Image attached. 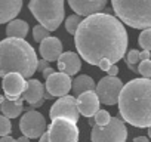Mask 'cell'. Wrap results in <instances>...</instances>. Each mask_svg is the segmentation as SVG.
<instances>
[{
	"label": "cell",
	"instance_id": "cell-1",
	"mask_svg": "<svg viewBox=\"0 0 151 142\" xmlns=\"http://www.w3.org/2000/svg\"><path fill=\"white\" fill-rule=\"evenodd\" d=\"M127 42L123 22L117 16L104 12L85 18L74 36L79 55L91 65H99L104 59L117 65L127 50Z\"/></svg>",
	"mask_w": 151,
	"mask_h": 142
},
{
	"label": "cell",
	"instance_id": "cell-2",
	"mask_svg": "<svg viewBox=\"0 0 151 142\" xmlns=\"http://www.w3.org/2000/svg\"><path fill=\"white\" fill-rule=\"evenodd\" d=\"M119 113L123 121L135 127H151V80L133 79L126 83L119 98Z\"/></svg>",
	"mask_w": 151,
	"mask_h": 142
},
{
	"label": "cell",
	"instance_id": "cell-3",
	"mask_svg": "<svg viewBox=\"0 0 151 142\" xmlns=\"http://www.w3.org/2000/svg\"><path fill=\"white\" fill-rule=\"evenodd\" d=\"M39 59L34 47L22 39H3L0 42V77L18 73L25 80L37 71Z\"/></svg>",
	"mask_w": 151,
	"mask_h": 142
},
{
	"label": "cell",
	"instance_id": "cell-4",
	"mask_svg": "<svg viewBox=\"0 0 151 142\" xmlns=\"http://www.w3.org/2000/svg\"><path fill=\"white\" fill-rule=\"evenodd\" d=\"M113 11L117 18L132 28L151 30V2L113 0Z\"/></svg>",
	"mask_w": 151,
	"mask_h": 142
},
{
	"label": "cell",
	"instance_id": "cell-5",
	"mask_svg": "<svg viewBox=\"0 0 151 142\" xmlns=\"http://www.w3.org/2000/svg\"><path fill=\"white\" fill-rule=\"evenodd\" d=\"M28 9L47 31H55L64 21L65 6L62 0H31Z\"/></svg>",
	"mask_w": 151,
	"mask_h": 142
},
{
	"label": "cell",
	"instance_id": "cell-6",
	"mask_svg": "<svg viewBox=\"0 0 151 142\" xmlns=\"http://www.w3.org/2000/svg\"><path fill=\"white\" fill-rule=\"evenodd\" d=\"M127 129L120 117H113L107 126H93L91 132L92 142H126Z\"/></svg>",
	"mask_w": 151,
	"mask_h": 142
},
{
	"label": "cell",
	"instance_id": "cell-7",
	"mask_svg": "<svg viewBox=\"0 0 151 142\" xmlns=\"http://www.w3.org/2000/svg\"><path fill=\"white\" fill-rule=\"evenodd\" d=\"M46 133L49 142H79L80 130L77 127V123L65 118H58L47 126Z\"/></svg>",
	"mask_w": 151,
	"mask_h": 142
},
{
	"label": "cell",
	"instance_id": "cell-8",
	"mask_svg": "<svg viewBox=\"0 0 151 142\" xmlns=\"http://www.w3.org/2000/svg\"><path fill=\"white\" fill-rule=\"evenodd\" d=\"M19 130L22 132V136L28 139H40L47 132L43 114L36 110H28L19 120Z\"/></svg>",
	"mask_w": 151,
	"mask_h": 142
},
{
	"label": "cell",
	"instance_id": "cell-9",
	"mask_svg": "<svg viewBox=\"0 0 151 142\" xmlns=\"http://www.w3.org/2000/svg\"><path fill=\"white\" fill-rule=\"evenodd\" d=\"M123 82L119 77H102L96 85V95L104 105H116L119 104L120 93L123 90Z\"/></svg>",
	"mask_w": 151,
	"mask_h": 142
},
{
	"label": "cell",
	"instance_id": "cell-10",
	"mask_svg": "<svg viewBox=\"0 0 151 142\" xmlns=\"http://www.w3.org/2000/svg\"><path fill=\"white\" fill-rule=\"evenodd\" d=\"M79 115H80V113H79V108H77V98L70 96V95L59 98L50 107V111H49V117H50L52 121L58 120V118H65V120L77 123Z\"/></svg>",
	"mask_w": 151,
	"mask_h": 142
},
{
	"label": "cell",
	"instance_id": "cell-11",
	"mask_svg": "<svg viewBox=\"0 0 151 142\" xmlns=\"http://www.w3.org/2000/svg\"><path fill=\"white\" fill-rule=\"evenodd\" d=\"M25 87L27 80L18 73L8 74L2 82V89L5 90V98L8 101H18L24 95Z\"/></svg>",
	"mask_w": 151,
	"mask_h": 142
},
{
	"label": "cell",
	"instance_id": "cell-12",
	"mask_svg": "<svg viewBox=\"0 0 151 142\" xmlns=\"http://www.w3.org/2000/svg\"><path fill=\"white\" fill-rule=\"evenodd\" d=\"M45 87H46L47 93H50L52 96L59 99V98L67 96L70 89H73V80L70 76H67L64 73H55L49 79H46Z\"/></svg>",
	"mask_w": 151,
	"mask_h": 142
},
{
	"label": "cell",
	"instance_id": "cell-13",
	"mask_svg": "<svg viewBox=\"0 0 151 142\" xmlns=\"http://www.w3.org/2000/svg\"><path fill=\"white\" fill-rule=\"evenodd\" d=\"M70 8L79 16H92L96 14H101L102 9H105L107 2L105 0H70Z\"/></svg>",
	"mask_w": 151,
	"mask_h": 142
},
{
	"label": "cell",
	"instance_id": "cell-14",
	"mask_svg": "<svg viewBox=\"0 0 151 142\" xmlns=\"http://www.w3.org/2000/svg\"><path fill=\"white\" fill-rule=\"evenodd\" d=\"M99 105H101V101L96 92H86L77 98V108L83 117L93 118L96 113L99 111Z\"/></svg>",
	"mask_w": 151,
	"mask_h": 142
},
{
	"label": "cell",
	"instance_id": "cell-15",
	"mask_svg": "<svg viewBox=\"0 0 151 142\" xmlns=\"http://www.w3.org/2000/svg\"><path fill=\"white\" fill-rule=\"evenodd\" d=\"M56 64L59 73H64L70 77L77 74L82 68V59L76 52H64Z\"/></svg>",
	"mask_w": 151,
	"mask_h": 142
},
{
	"label": "cell",
	"instance_id": "cell-16",
	"mask_svg": "<svg viewBox=\"0 0 151 142\" xmlns=\"http://www.w3.org/2000/svg\"><path fill=\"white\" fill-rule=\"evenodd\" d=\"M40 55L45 61L52 62V61H58L61 58V55L64 53L62 50V43L58 37H47L46 40H43L40 43Z\"/></svg>",
	"mask_w": 151,
	"mask_h": 142
},
{
	"label": "cell",
	"instance_id": "cell-17",
	"mask_svg": "<svg viewBox=\"0 0 151 142\" xmlns=\"http://www.w3.org/2000/svg\"><path fill=\"white\" fill-rule=\"evenodd\" d=\"M45 93H46L45 85H42V82L37 79H30V80H27V87H25L22 98L33 107V105L45 101Z\"/></svg>",
	"mask_w": 151,
	"mask_h": 142
},
{
	"label": "cell",
	"instance_id": "cell-18",
	"mask_svg": "<svg viewBox=\"0 0 151 142\" xmlns=\"http://www.w3.org/2000/svg\"><path fill=\"white\" fill-rule=\"evenodd\" d=\"M22 9L21 0H0V24L12 22Z\"/></svg>",
	"mask_w": 151,
	"mask_h": 142
},
{
	"label": "cell",
	"instance_id": "cell-19",
	"mask_svg": "<svg viewBox=\"0 0 151 142\" xmlns=\"http://www.w3.org/2000/svg\"><path fill=\"white\" fill-rule=\"evenodd\" d=\"M96 90V85L93 82V79L91 76H77L74 80H73V93L74 96H80L86 92H95Z\"/></svg>",
	"mask_w": 151,
	"mask_h": 142
},
{
	"label": "cell",
	"instance_id": "cell-20",
	"mask_svg": "<svg viewBox=\"0 0 151 142\" xmlns=\"http://www.w3.org/2000/svg\"><path fill=\"white\" fill-rule=\"evenodd\" d=\"M0 110H2V115L11 118H17L22 114L24 111V98L21 96L18 101H8L5 99V102L0 105Z\"/></svg>",
	"mask_w": 151,
	"mask_h": 142
},
{
	"label": "cell",
	"instance_id": "cell-21",
	"mask_svg": "<svg viewBox=\"0 0 151 142\" xmlns=\"http://www.w3.org/2000/svg\"><path fill=\"white\" fill-rule=\"evenodd\" d=\"M28 34V22L22 19H14L6 27V36L9 39H25Z\"/></svg>",
	"mask_w": 151,
	"mask_h": 142
},
{
	"label": "cell",
	"instance_id": "cell-22",
	"mask_svg": "<svg viewBox=\"0 0 151 142\" xmlns=\"http://www.w3.org/2000/svg\"><path fill=\"white\" fill-rule=\"evenodd\" d=\"M82 22H83L82 16H79V15H70L65 19V30H67V33L76 36V33H77V30H79Z\"/></svg>",
	"mask_w": 151,
	"mask_h": 142
},
{
	"label": "cell",
	"instance_id": "cell-23",
	"mask_svg": "<svg viewBox=\"0 0 151 142\" xmlns=\"http://www.w3.org/2000/svg\"><path fill=\"white\" fill-rule=\"evenodd\" d=\"M139 53H141L139 50H136V49H130L129 53H127V56H126V65H127V68H129L130 71H133V73H136V74H139L138 67H136V64L141 62V59H139Z\"/></svg>",
	"mask_w": 151,
	"mask_h": 142
},
{
	"label": "cell",
	"instance_id": "cell-24",
	"mask_svg": "<svg viewBox=\"0 0 151 142\" xmlns=\"http://www.w3.org/2000/svg\"><path fill=\"white\" fill-rule=\"evenodd\" d=\"M138 43L139 46L147 50V52H151V30H144L141 31L139 37H138Z\"/></svg>",
	"mask_w": 151,
	"mask_h": 142
},
{
	"label": "cell",
	"instance_id": "cell-25",
	"mask_svg": "<svg viewBox=\"0 0 151 142\" xmlns=\"http://www.w3.org/2000/svg\"><path fill=\"white\" fill-rule=\"evenodd\" d=\"M49 33H50V31H47L45 27H42V25H36V27L33 28V39H34V42L42 43L43 40H46L47 37H50Z\"/></svg>",
	"mask_w": 151,
	"mask_h": 142
},
{
	"label": "cell",
	"instance_id": "cell-26",
	"mask_svg": "<svg viewBox=\"0 0 151 142\" xmlns=\"http://www.w3.org/2000/svg\"><path fill=\"white\" fill-rule=\"evenodd\" d=\"M12 132V123L8 117L0 115V138L9 136V133Z\"/></svg>",
	"mask_w": 151,
	"mask_h": 142
},
{
	"label": "cell",
	"instance_id": "cell-27",
	"mask_svg": "<svg viewBox=\"0 0 151 142\" xmlns=\"http://www.w3.org/2000/svg\"><path fill=\"white\" fill-rule=\"evenodd\" d=\"M93 118H95L96 126H107V124L111 121V118H113V117L110 115V113H108V111H105V110H99Z\"/></svg>",
	"mask_w": 151,
	"mask_h": 142
},
{
	"label": "cell",
	"instance_id": "cell-28",
	"mask_svg": "<svg viewBox=\"0 0 151 142\" xmlns=\"http://www.w3.org/2000/svg\"><path fill=\"white\" fill-rule=\"evenodd\" d=\"M138 71H139V74L142 76V79H148V80H151V59L139 62Z\"/></svg>",
	"mask_w": 151,
	"mask_h": 142
},
{
	"label": "cell",
	"instance_id": "cell-29",
	"mask_svg": "<svg viewBox=\"0 0 151 142\" xmlns=\"http://www.w3.org/2000/svg\"><path fill=\"white\" fill-rule=\"evenodd\" d=\"M111 65H114L111 61H108V59H104V61H101V62H99V65H98V67H99L102 71H108V70L111 68Z\"/></svg>",
	"mask_w": 151,
	"mask_h": 142
},
{
	"label": "cell",
	"instance_id": "cell-30",
	"mask_svg": "<svg viewBox=\"0 0 151 142\" xmlns=\"http://www.w3.org/2000/svg\"><path fill=\"white\" fill-rule=\"evenodd\" d=\"M107 74L110 77H117V74H119V65H111V68L107 71Z\"/></svg>",
	"mask_w": 151,
	"mask_h": 142
},
{
	"label": "cell",
	"instance_id": "cell-31",
	"mask_svg": "<svg viewBox=\"0 0 151 142\" xmlns=\"http://www.w3.org/2000/svg\"><path fill=\"white\" fill-rule=\"evenodd\" d=\"M46 68H49V62H47V61H45V59H40V61H39V67H37V70L43 73V71H45Z\"/></svg>",
	"mask_w": 151,
	"mask_h": 142
},
{
	"label": "cell",
	"instance_id": "cell-32",
	"mask_svg": "<svg viewBox=\"0 0 151 142\" xmlns=\"http://www.w3.org/2000/svg\"><path fill=\"white\" fill-rule=\"evenodd\" d=\"M55 73H56V71H55L52 67H49V68H46V70L43 71V73H42V76H43L45 79H49V77H50L52 74H55Z\"/></svg>",
	"mask_w": 151,
	"mask_h": 142
},
{
	"label": "cell",
	"instance_id": "cell-33",
	"mask_svg": "<svg viewBox=\"0 0 151 142\" xmlns=\"http://www.w3.org/2000/svg\"><path fill=\"white\" fill-rule=\"evenodd\" d=\"M150 56H151V52H147V50H142V52L139 53V59H141V62H142V61H148Z\"/></svg>",
	"mask_w": 151,
	"mask_h": 142
},
{
	"label": "cell",
	"instance_id": "cell-34",
	"mask_svg": "<svg viewBox=\"0 0 151 142\" xmlns=\"http://www.w3.org/2000/svg\"><path fill=\"white\" fill-rule=\"evenodd\" d=\"M133 142H150V139L145 138V136H136V138L133 139Z\"/></svg>",
	"mask_w": 151,
	"mask_h": 142
},
{
	"label": "cell",
	"instance_id": "cell-35",
	"mask_svg": "<svg viewBox=\"0 0 151 142\" xmlns=\"http://www.w3.org/2000/svg\"><path fill=\"white\" fill-rule=\"evenodd\" d=\"M0 142H17V139H14L12 136H5V138H0Z\"/></svg>",
	"mask_w": 151,
	"mask_h": 142
},
{
	"label": "cell",
	"instance_id": "cell-36",
	"mask_svg": "<svg viewBox=\"0 0 151 142\" xmlns=\"http://www.w3.org/2000/svg\"><path fill=\"white\" fill-rule=\"evenodd\" d=\"M17 142H30V139H28V138H25V136H21V138H18V139H17Z\"/></svg>",
	"mask_w": 151,
	"mask_h": 142
},
{
	"label": "cell",
	"instance_id": "cell-37",
	"mask_svg": "<svg viewBox=\"0 0 151 142\" xmlns=\"http://www.w3.org/2000/svg\"><path fill=\"white\" fill-rule=\"evenodd\" d=\"M39 142H49V139H47V133H45V135L39 139Z\"/></svg>",
	"mask_w": 151,
	"mask_h": 142
},
{
	"label": "cell",
	"instance_id": "cell-38",
	"mask_svg": "<svg viewBox=\"0 0 151 142\" xmlns=\"http://www.w3.org/2000/svg\"><path fill=\"white\" fill-rule=\"evenodd\" d=\"M88 123H89V126H91V127H93V126L96 124V123H95V118H89V120H88Z\"/></svg>",
	"mask_w": 151,
	"mask_h": 142
},
{
	"label": "cell",
	"instance_id": "cell-39",
	"mask_svg": "<svg viewBox=\"0 0 151 142\" xmlns=\"http://www.w3.org/2000/svg\"><path fill=\"white\" fill-rule=\"evenodd\" d=\"M50 98H53V96H52L50 93H47V92H46V93H45V99H50Z\"/></svg>",
	"mask_w": 151,
	"mask_h": 142
},
{
	"label": "cell",
	"instance_id": "cell-40",
	"mask_svg": "<svg viewBox=\"0 0 151 142\" xmlns=\"http://www.w3.org/2000/svg\"><path fill=\"white\" fill-rule=\"evenodd\" d=\"M5 99H6V98H5L3 95H0V105H2V104L5 102Z\"/></svg>",
	"mask_w": 151,
	"mask_h": 142
},
{
	"label": "cell",
	"instance_id": "cell-41",
	"mask_svg": "<svg viewBox=\"0 0 151 142\" xmlns=\"http://www.w3.org/2000/svg\"><path fill=\"white\" fill-rule=\"evenodd\" d=\"M148 138L151 139V127H148Z\"/></svg>",
	"mask_w": 151,
	"mask_h": 142
},
{
	"label": "cell",
	"instance_id": "cell-42",
	"mask_svg": "<svg viewBox=\"0 0 151 142\" xmlns=\"http://www.w3.org/2000/svg\"><path fill=\"white\" fill-rule=\"evenodd\" d=\"M0 89H2V83H0Z\"/></svg>",
	"mask_w": 151,
	"mask_h": 142
},
{
	"label": "cell",
	"instance_id": "cell-43",
	"mask_svg": "<svg viewBox=\"0 0 151 142\" xmlns=\"http://www.w3.org/2000/svg\"><path fill=\"white\" fill-rule=\"evenodd\" d=\"M0 113H2V110H0Z\"/></svg>",
	"mask_w": 151,
	"mask_h": 142
}]
</instances>
